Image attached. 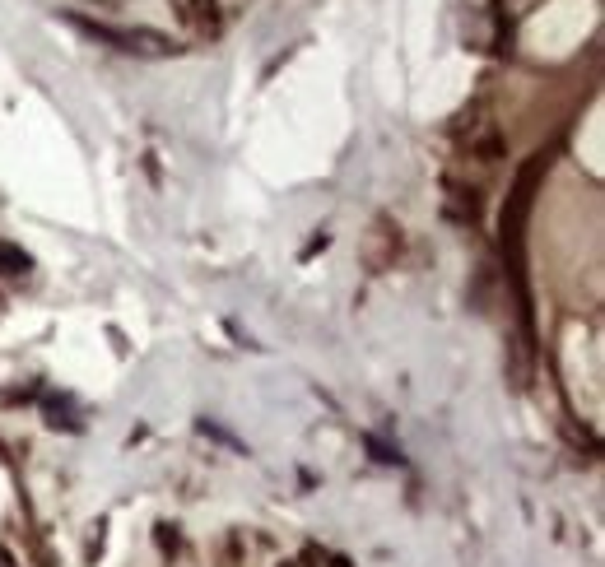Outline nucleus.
<instances>
[{"label": "nucleus", "instance_id": "7ed1b4c3", "mask_svg": "<svg viewBox=\"0 0 605 567\" xmlns=\"http://www.w3.org/2000/svg\"><path fill=\"white\" fill-rule=\"evenodd\" d=\"M23 270H28V256H23L19 246L0 242V275H23Z\"/></svg>", "mask_w": 605, "mask_h": 567}, {"label": "nucleus", "instance_id": "f03ea898", "mask_svg": "<svg viewBox=\"0 0 605 567\" xmlns=\"http://www.w3.org/2000/svg\"><path fill=\"white\" fill-rule=\"evenodd\" d=\"M396 246H401V228H392V219H377L372 223V233L363 237V261L372 270H387L396 256Z\"/></svg>", "mask_w": 605, "mask_h": 567}, {"label": "nucleus", "instance_id": "f257e3e1", "mask_svg": "<svg viewBox=\"0 0 605 567\" xmlns=\"http://www.w3.org/2000/svg\"><path fill=\"white\" fill-rule=\"evenodd\" d=\"M79 33L98 37V42L117 47V52H135V56H172L177 42L168 33H158V28H112V23H98V19H84V14H70Z\"/></svg>", "mask_w": 605, "mask_h": 567}, {"label": "nucleus", "instance_id": "39448f33", "mask_svg": "<svg viewBox=\"0 0 605 567\" xmlns=\"http://www.w3.org/2000/svg\"><path fill=\"white\" fill-rule=\"evenodd\" d=\"M363 446H368L382 465H396V460H401V451H396V446H387V442H377V437H363Z\"/></svg>", "mask_w": 605, "mask_h": 567}, {"label": "nucleus", "instance_id": "20e7f679", "mask_svg": "<svg viewBox=\"0 0 605 567\" xmlns=\"http://www.w3.org/2000/svg\"><path fill=\"white\" fill-rule=\"evenodd\" d=\"M177 10H182V19H210L214 14V0H177Z\"/></svg>", "mask_w": 605, "mask_h": 567}]
</instances>
